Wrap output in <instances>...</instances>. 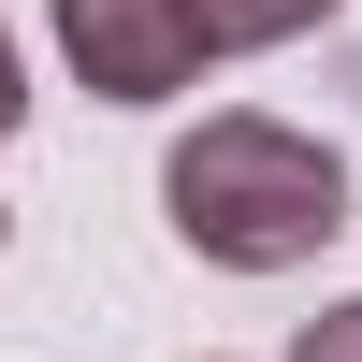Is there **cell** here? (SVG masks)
Wrapping results in <instances>:
<instances>
[{
  "mask_svg": "<svg viewBox=\"0 0 362 362\" xmlns=\"http://www.w3.org/2000/svg\"><path fill=\"white\" fill-rule=\"evenodd\" d=\"M160 218L218 276H290V261H319L348 232V160L305 145L290 116H203L160 160Z\"/></svg>",
  "mask_w": 362,
  "mask_h": 362,
  "instance_id": "obj_1",
  "label": "cell"
},
{
  "mask_svg": "<svg viewBox=\"0 0 362 362\" xmlns=\"http://www.w3.org/2000/svg\"><path fill=\"white\" fill-rule=\"evenodd\" d=\"M290 362H362V305H334V319H319V334L290 348Z\"/></svg>",
  "mask_w": 362,
  "mask_h": 362,
  "instance_id": "obj_4",
  "label": "cell"
},
{
  "mask_svg": "<svg viewBox=\"0 0 362 362\" xmlns=\"http://www.w3.org/2000/svg\"><path fill=\"white\" fill-rule=\"evenodd\" d=\"M58 44H73V73L102 102H174L203 73V29L174 0H58Z\"/></svg>",
  "mask_w": 362,
  "mask_h": 362,
  "instance_id": "obj_2",
  "label": "cell"
},
{
  "mask_svg": "<svg viewBox=\"0 0 362 362\" xmlns=\"http://www.w3.org/2000/svg\"><path fill=\"white\" fill-rule=\"evenodd\" d=\"M29 116V73H15V29H0V131Z\"/></svg>",
  "mask_w": 362,
  "mask_h": 362,
  "instance_id": "obj_5",
  "label": "cell"
},
{
  "mask_svg": "<svg viewBox=\"0 0 362 362\" xmlns=\"http://www.w3.org/2000/svg\"><path fill=\"white\" fill-rule=\"evenodd\" d=\"M174 15L203 29V58H247V44H290V29H319L334 0H174Z\"/></svg>",
  "mask_w": 362,
  "mask_h": 362,
  "instance_id": "obj_3",
  "label": "cell"
}]
</instances>
